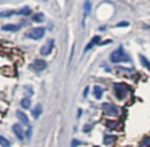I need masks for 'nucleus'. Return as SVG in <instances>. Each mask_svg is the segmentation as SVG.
I'll return each instance as SVG.
<instances>
[{
  "instance_id": "obj_1",
  "label": "nucleus",
  "mask_w": 150,
  "mask_h": 147,
  "mask_svg": "<svg viewBox=\"0 0 150 147\" xmlns=\"http://www.w3.org/2000/svg\"><path fill=\"white\" fill-rule=\"evenodd\" d=\"M110 61L113 63H120V62H127L129 61V56L127 55V53L123 50L122 48H119L117 50H115L114 52L111 53L110 55Z\"/></svg>"
},
{
  "instance_id": "obj_2",
  "label": "nucleus",
  "mask_w": 150,
  "mask_h": 147,
  "mask_svg": "<svg viewBox=\"0 0 150 147\" xmlns=\"http://www.w3.org/2000/svg\"><path fill=\"white\" fill-rule=\"evenodd\" d=\"M45 34V29L43 27H37V28H34V29L30 30V31L27 32L26 36L30 39H34V40H37L42 38Z\"/></svg>"
},
{
  "instance_id": "obj_3",
  "label": "nucleus",
  "mask_w": 150,
  "mask_h": 147,
  "mask_svg": "<svg viewBox=\"0 0 150 147\" xmlns=\"http://www.w3.org/2000/svg\"><path fill=\"white\" fill-rule=\"evenodd\" d=\"M103 109L106 115L108 116H116L118 114V109L115 105L110 103H104L103 104Z\"/></svg>"
},
{
  "instance_id": "obj_4",
  "label": "nucleus",
  "mask_w": 150,
  "mask_h": 147,
  "mask_svg": "<svg viewBox=\"0 0 150 147\" xmlns=\"http://www.w3.org/2000/svg\"><path fill=\"white\" fill-rule=\"evenodd\" d=\"M54 42L52 39L47 40V41L44 43V45L41 48V50H40V54H41L42 56H47V55H50L52 48H54Z\"/></svg>"
},
{
  "instance_id": "obj_5",
  "label": "nucleus",
  "mask_w": 150,
  "mask_h": 147,
  "mask_svg": "<svg viewBox=\"0 0 150 147\" xmlns=\"http://www.w3.org/2000/svg\"><path fill=\"white\" fill-rule=\"evenodd\" d=\"M32 68L35 69V70L37 71H41L43 70V69L46 68V66H47V64H46V62L44 60H41V59H38V60H35L33 63H32Z\"/></svg>"
},
{
  "instance_id": "obj_6",
  "label": "nucleus",
  "mask_w": 150,
  "mask_h": 147,
  "mask_svg": "<svg viewBox=\"0 0 150 147\" xmlns=\"http://www.w3.org/2000/svg\"><path fill=\"white\" fill-rule=\"evenodd\" d=\"M114 89H115V95H116V97L118 98L119 100L123 99V97H125L127 91H125V87H123L122 85H115Z\"/></svg>"
},
{
  "instance_id": "obj_7",
  "label": "nucleus",
  "mask_w": 150,
  "mask_h": 147,
  "mask_svg": "<svg viewBox=\"0 0 150 147\" xmlns=\"http://www.w3.org/2000/svg\"><path fill=\"white\" fill-rule=\"evenodd\" d=\"M13 131L15 133V135L20 139V140H24V137H25V133H24L23 129L21 128L20 124H13Z\"/></svg>"
},
{
  "instance_id": "obj_8",
  "label": "nucleus",
  "mask_w": 150,
  "mask_h": 147,
  "mask_svg": "<svg viewBox=\"0 0 150 147\" xmlns=\"http://www.w3.org/2000/svg\"><path fill=\"white\" fill-rule=\"evenodd\" d=\"M19 29H20V26L15 25V24H6V25L2 26V30H4V31L15 32V31H18Z\"/></svg>"
},
{
  "instance_id": "obj_9",
  "label": "nucleus",
  "mask_w": 150,
  "mask_h": 147,
  "mask_svg": "<svg viewBox=\"0 0 150 147\" xmlns=\"http://www.w3.org/2000/svg\"><path fill=\"white\" fill-rule=\"evenodd\" d=\"M17 116H18V118H19V119L23 122V124H29V118H28V116L26 115L23 111H21V110H18V111H17Z\"/></svg>"
},
{
  "instance_id": "obj_10",
  "label": "nucleus",
  "mask_w": 150,
  "mask_h": 147,
  "mask_svg": "<svg viewBox=\"0 0 150 147\" xmlns=\"http://www.w3.org/2000/svg\"><path fill=\"white\" fill-rule=\"evenodd\" d=\"M42 113V106L40 104H37L35 107L32 110V115H33L34 118H38Z\"/></svg>"
},
{
  "instance_id": "obj_11",
  "label": "nucleus",
  "mask_w": 150,
  "mask_h": 147,
  "mask_svg": "<svg viewBox=\"0 0 150 147\" xmlns=\"http://www.w3.org/2000/svg\"><path fill=\"white\" fill-rule=\"evenodd\" d=\"M100 39H101L100 36H94V37H93V39L91 40L90 43H88V45H86V50H84V52H88V50H90L91 48H92L94 45L98 44L99 41H100Z\"/></svg>"
},
{
  "instance_id": "obj_12",
  "label": "nucleus",
  "mask_w": 150,
  "mask_h": 147,
  "mask_svg": "<svg viewBox=\"0 0 150 147\" xmlns=\"http://www.w3.org/2000/svg\"><path fill=\"white\" fill-rule=\"evenodd\" d=\"M103 93H104V91H103L102 87H99V85H95L94 87V96L97 98V99H101L103 96Z\"/></svg>"
},
{
  "instance_id": "obj_13",
  "label": "nucleus",
  "mask_w": 150,
  "mask_h": 147,
  "mask_svg": "<svg viewBox=\"0 0 150 147\" xmlns=\"http://www.w3.org/2000/svg\"><path fill=\"white\" fill-rule=\"evenodd\" d=\"M91 9H92V5H91L90 1H86L83 5V11H84V19L90 15L91 13Z\"/></svg>"
},
{
  "instance_id": "obj_14",
  "label": "nucleus",
  "mask_w": 150,
  "mask_h": 147,
  "mask_svg": "<svg viewBox=\"0 0 150 147\" xmlns=\"http://www.w3.org/2000/svg\"><path fill=\"white\" fill-rule=\"evenodd\" d=\"M140 61H141L142 65H143L146 69H148V70L150 71V62H149V61H148L147 59H146L145 57H143V56H140Z\"/></svg>"
},
{
  "instance_id": "obj_15",
  "label": "nucleus",
  "mask_w": 150,
  "mask_h": 147,
  "mask_svg": "<svg viewBox=\"0 0 150 147\" xmlns=\"http://www.w3.org/2000/svg\"><path fill=\"white\" fill-rule=\"evenodd\" d=\"M115 140H116V137L115 136H106L104 138V144L110 145V144H112Z\"/></svg>"
},
{
  "instance_id": "obj_16",
  "label": "nucleus",
  "mask_w": 150,
  "mask_h": 147,
  "mask_svg": "<svg viewBox=\"0 0 150 147\" xmlns=\"http://www.w3.org/2000/svg\"><path fill=\"white\" fill-rule=\"evenodd\" d=\"M30 11H31V9H30L28 6H25V7H22L20 11H16V13H17V15H24V16H26V15H29Z\"/></svg>"
},
{
  "instance_id": "obj_17",
  "label": "nucleus",
  "mask_w": 150,
  "mask_h": 147,
  "mask_svg": "<svg viewBox=\"0 0 150 147\" xmlns=\"http://www.w3.org/2000/svg\"><path fill=\"white\" fill-rule=\"evenodd\" d=\"M21 104H22V107H24L25 109H28V108L30 107V105H31V101H30L29 98H24V99L22 100Z\"/></svg>"
},
{
  "instance_id": "obj_18",
  "label": "nucleus",
  "mask_w": 150,
  "mask_h": 147,
  "mask_svg": "<svg viewBox=\"0 0 150 147\" xmlns=\"http://www.w3.org/2000/svg\"><path fill=\"white\" fill-rule=\"evenodd\" d=\"M0 144L2 147H11V142L7 139H5L3 136L0 137Z\"/></svg>"
},
{
  "instance_id": "obj_19",
  "label": "nucleus",
  "mask_w": 150,
  "mask_h": 147,
  "mask_svg": "<svg viewBox=\"0 0 150 147\" xmlns=\"http://www.w3.org/2000/svg\"><path fill=\"white\" fill-rule=\"evenodd\" d=\"M16 11H3L0 13V17L2 18H6V17H11L13 13H15Z\"/></svg>"
},
{
  "instance_id": "obj_20",
  "label": "nucleus",
  "mask_w": 150,
  "mask_h": 147,
  "mask_svg": "<svg viewBox=\"0 0 150 147\" xmlns=\"http://www.w3.org/2000/svg\"><path fill=\"white\" fill-rule=\"evenodd\" d=\"M44 20V16L43 13H37L33 17V21L34 22H42Z\"/></svg>"
},
{
  "instance_id": "obj_21",
  "label": "nucleus",
  "mask_w": 150,
  "mask_h": 147,
  "mask_svg": "<svg viewBox=\"0 0 150 147\" xmlns=\"http://www.w3.org/2000/svg\"><path fill=\"white\" fill-rule=\"evenodd\" d=\"M150 145V138H146L144 140H142V142L140 143V146L141 147H147Z\"/></svg>"
},
{
  "instance_id": "obj_22",
  "label": "nucleus",
  "mask_w": 150,
  "mask_h": 147,
  "mask_svg": "<svg viewBox=\"0 0 150 147\" xmlns=\"http://www.w3.org/2000/svg\"><path fill=\"white\" fill-rule=\"evenodd\" d=\"M80 144H82V142H80V141L74 139V140L72 141V144H71V146H72V147H77L78 145H80Z\"/></svg>"
},
{
  "instance_id": "obj_23",
  "label": "nucleus",
  "mask_w": 150,
  "mask_h": 147,
  "mask_svg": "<svg viewBox=\"0 0 150 147\" xmlns=\"http://www.w3.org/2000/svg\"><path fill=\"white\" fill-rule=\"evenodd\" d=\"M116 124H117L116 121H110V120H108V121H107V126H108L109 128H111V129L115 128V126H116Z\"/></svg>"
},
{
  "instance_id": "obj_24",
  "label": "nucleus",
  "mask_w": 150,
  "mask_h": 147,
  "mask_svg": "<svg viewBox=\"0 0 150 147\" xmlns=\"http://www.w3.org/2000/svg\"><path fill=\"white\" fill-rule=\"evenodd\" d=\"M122 26H125V27H127V26H129V23H127V22H123V23L117 24V27H122Z\"/></svg>"
},
{
  "instance_id": "obj_25",
  "label": "nucleus",
  "mask_w": 150,
  "mask_h": 147,
  "mask_svg": "<svg viewBox=\"0 0 150 147\" xmlns=\"http://www.w3.org/2000/svg\"><path fill=\"white\" fill-rule=\"evenodd\" d=\"M86 1H90V0H86Z\"/></svg>"
},
{
  "instance_id": "obj_26",
  "label": "nucleus",
  "mask_w": 150,
  "mask_h": 147,
  "mask_svg": "<svg viewBox=\"0 0 150 147\" xmlns=\"http://www.w3.org/2000/svg\"><path fill=\"white\" fill-rule=\"evenodd\" d=\"M94 147H99V146H94Z\"/></svg>"
}]
</instances>
